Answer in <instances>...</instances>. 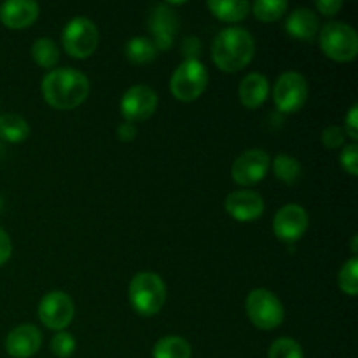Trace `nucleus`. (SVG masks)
Here are the masks:
<instances>
[{"label": "nucleus", "mask_w": 358, "mask_h": 358, "mask_svg": "<svg viewBox=\"0 0 358 358\" xmlns=\"http://www.w3.org/2000/svg\"><path fill=\"white\" fill-rule=\"evenodd\" d=\"M42 96L56 110H72L90 96V79L72 66L52 69L42 79Z\"/></svg>", "instance_id": "f257e3e1"}, {"label": "nucleus", "mask_w": 358, "mask_h": 358, "mask_svg": "<svg viewBox=\"0 0 358 358\" xmlns=\"http://www.w3.org/2000/svg\"><path fill=\"white\" fill-rule=\"evenodd\" d=\"M255 55V41L248 30L241 27L224 28L212 44L213 63L222 72L234 73L243 70Z\"/></svg>", "instance_id": "f03ea898"}, {"label": "nucleus", "mask_w": 358, "mask_h": 358, "mask_svg": "<svg viewBox=\"0 0 358 358\" xmlns=\"http://www.w3.org/2000/svg\"><path fill=\"white\" fill-rule=\"evenodd\" d=\"M129 304L142 317H154L166 303V285L159 275L150 271L136 273L129 282Z\"/></svg>", "instance_id": "7ed1b4c3"}, {"label": "nucleus", "mask_w": 358, "mask_h": 358, "mask_svg": "<svg viewBox=\"0 0 358 358\" xmlns=\"http://www.w3.org/2000/svg\"><path fill=\"white\" fill-rule=\"evenodd\" d=\"M320 48L324 55L334 62H353L358 55V34L350 24L331 21L320 28Z\"/></svg>", "instance_id": "20e7f679"}, {"label": "nucleus", "mask_w": 358, "mask_h": 358, "mask_svg": "<svg viewBox=\"0 0 358 358\" xmlns=\"http://www.w3.org/2000/svg\"><path fill=\"white\" fill-rule=\"evenodd\" d=\"M208 84V70L199 59H184L175 69L170 79V91L178 101H194L205 93Z\"/></svg>", "instance_id": "39448f33"}, {"label": "nucleus", "mask_w": 358, "mask_h": 358, "mask_svg": "<svg viewBox=\"0 0 358 358\" xmlns=\"http://www.w3.org/2000/svg\"><path fill=\"white\" fill-rule=\"evenodd\" d=\"M245 311L252 324L261 331H275L285 318L282 301L268 289L252 290L245 301Z\"/></svg>", "instance_id": "423d86ee"}, {"label": "nucleus", "mask_w": 358, "mask_h": 358, "mask_svg": "<svg viewBox=\"0 0 358 358\" xmlns=\"http://www.w3.org/2000/svg\"><path fill=\"white\" fill-rule=\"evenodd\" d=\"M100 34L96 24L87 17H73L66 23L62 34V44L65 52L76 59H86L96 51Z\"/></svg>", "instance_id": "0eeeda50"}, {"label": "nucleus", "mask_w": 358, "mask_h": 358, "mask_svg": "<svg viewBox=\"0 0 358 358\" xmlns=\"http://www.w3.org/2000/svg\"><path fill=\"white\" fill-rule=\"evenodd\" d=\"M273 100H275L276 108L283 114L299 112L308 100L306 77L294 70L282 73L273 90Z\"/></svg>", "instance_id": "6e6552de"}, {"label": "nucleus", "mask_w": 358, "mask_h": 358, "mask_svg": "<svg viewBox=\"0 0 358 358\" xmlns=\"http://www.w3.org/2000/svg\"><path fill=\"white\" fill-rule=\"evenodd\" d=\"M38 320L45 325L48 329L56 332L65 331L72 322L76 308H73V301L69 294L62 292V290H52V292L45 294L41 299L37 308Z\"/></svg>", "instance_id": "1a4fd4ad"}, {"label": "nucleus", "mask_w": 358, "mask_h": 358, "mask_svg": "<svg viewBox=\"0 0 358 358\" xmlns=\"http://www.w3.org/2000/svg\"><path fill=\"white\" fill-rule=\"evenodd\" d=\"M269 166H271V157L266 150L248 149L234 159L231 177L241 187H252L268 175Z\"/></svg>", "instance_id": "9d476101"}, {"label": "nucleus", "mask_w": 358, "mask_h": 358, "mask_svg": "<svg viewBox=\"0 0 358 358\" xmlns=\"http://www.w3.org/2000/svg\"><path fill=\"white\" fill-rule=\"evenodd\" d=\"M157 108V94L145 84H135L121 98V114L126 122H142Z\"/></svg>", "instance_id": "9b49d317"}, {"label": "nucleus", "mask_w": 358, "mask_h": 358, "mask_svg": "<svg viewBox=\"0 0 358 358\" xmlns=\"http://www.w3.org/2000/svg\"><path fill=\"white\" fill-rule=\"evenodd\" d=\"M308 224H310V217L306 210L301 205L290 203L276 212L273 219V231L280 241L292 245L304 236Z\"/></svg>", "instance_id": "f8f14e48"}, {"label": "nucleus", "mask_w": 358, "mask_h": 358, "mask_svg": "<svg viewBox=\"0 0 358 358\" xmlns=\"http://www.w3.org/2000/svg\"><path fill=\"white\" fill-rule=\"evenodd\" d=\"M149 28L152 31V42L157 51L159 49L168 51L173 45V38L178 28V17L175 16L170 6L159 3V6L154 7L152 14H150Z\"/></svg>", "instance_id": "ddd939ff"}, {"label": "nucleus", "mask_w": 358, "mask_h": 358, "mask_svg": "<svg viewBox=\"0 0 358 358\" xmlns=\"http://www.w3.org/2000/svg\"><path fill=\"white\" fill-rule=\"evenodd\" d=\"M226 212L238 222H252L264 213V199L254 191H234L226 198Z\"/></svg>", "instance_id": "4468645a"}, {"label": "nucleus", "mask_w": 358, "mask_h": 358, "mask_svg": "<svg viewBox=\"0 0 358 358\" xmlns=\"http://www.w3.org/2000/svg\"><path fill=\"white\" fill-rule=\"evenodd\" d=\"M42 332L35 325H17L7 334L6 352L13 358H30L41 350Z\"/></svg>", "instance_id": "2eb2a0df"}, {"label": "nucleus", "mask_w": 358, "mask_h": 358, "mask_svg": "<svg viewBox=\"0 0 358 358\" xmlns=\"http://www.w3.org/2000/svg\"><path fill=\"white\" fill-rule=\"evenodd\" d=\"M38 17V3L34 0H7L0 6V21L10 30H23Z\"/></svg>", "instance_id": "dca6fc26"}, {"label": "nucleus", "mask_w": 358, "mask_h": 358, "mask_svg": "<svg viewBox=\"0 0 358 358\" xmlns=\"http://www.w3.org/2000/svg\"><path fill=\"white\" fill-rule=\"evenodd\" d=\"M285 30L294 38L313 41L318 31H320V21H318V16L311 9L299 7V9H294L289 14L285 21Z\"/></svg>", "instance_id": "f3484780"}, {"label": "nucleus", "mask_w": 358, "mask_h": 358, "mask_svg": "<svg viewBox=\"0 0 358 358\" xmlns=\"http://www.w3.org/2000/svg\"><path fill=\"white\" fill-rule=\"evenodd\" d=\"M240 101L243 107L247 108H257L261 107L266 101V98L269 96V80L268 77L262 76L259 72L248 73L247 77H243L240 84Z\"/></svg>", "instance_id": "a211bd4d"}, {"label": "nucleus", "mask_w": 358, "mask_h": 358, "mask_svg": "<svg viewBox=\"0 0 358 358\" xmlns=\"http://www.w3.org/2000/svg\"><path fill=\"white\" fill-rule=\"evenodd\" d=\"M208 9L215 17L226 23L243 21L250 13V3L247 0H210Z\"/></svg>", "instance_id": "6ab92c4d"}, {"label": "nucleus", "mask_w": 358, "mask_h": 358, "mask_svg": "<svg viewBox=\"0 0 358 358\" xmlns=\"http://www.w3.org/2000/svg\"><path fill=\"white\" fill-rule=\"evenodd\" d=\"M30 135V126L27 119L20 114H2L0 115V138L9 143H21Z\"/></svg>", "instance_id": "aec40b11"}, {"label": "nucleus", "mask_w": 358, "mask_h": 358, "mask_svg": "<svg viewBox=\"0 0 358 358\" xmlns=\"http://www.w3.org/2000/svg\"><path fill=\"white\" fill-rule=\"evenodd\" d=\"M154 358H191L192 348L187 339L180 336H164L154 345Z\"/></svg>", "instance_id": "412c9836"}, {"label": "nucleus", "mask_w": 358, "mask_h": 358, "mask_svg": "<svg viewBox=\"0 0 358 358\" xmlns=\"http://www.w3.org/2000/svg\"><path fill=\"white\" fill-rule=\"evenodd\" d=\"M126 56L131 63L136 65H145L156 59L157 49L154 45L152 38L149 37H133L126 44Z\"/></svg>", "instance_id": "4be33fe9"}, {"label": "nucleus", "mask_w": 358, "mask_h": 358, "mask_svg": "<svg viewBox=\"0 0 358 358\" xmlns=\"http://www.w3.org/2000/svg\"><path fill=\"white\" fill-rule=\"evenodd\" d=\"M31 58L42 69H55L59 62V49L55 41L48 37H41L31 45Z\"/></svg>", "instance_id": "5701e85b"}, {"label": "nucleus", "mask_w": 358, "mask_h": 358, "mask_svg": "<svg viewBox=\"0 0 358 358\" xmlns=\"http://www.w3.org/2000/svg\"><path fill=\"white\" fill-rule=\"evenodd\" d=\"M273 171L276 178L287 185L296 184L297 178L301 177V163L294 156L285 152H280L273 161Z\"/></svg>", "instance_id": "b1692460"}, {"label": "nucleus", "mask_w": 358, "mask_h": 358, "mask_svg": "<svg viewBox=\"0 0 358 358\" xmlns=\"http://www.w3.org/2000/svg\"><path fill=\"white\" fill-rule=\"evenodd\" d=\"M287 9H289V3L285 0H255L252 6L254 16L264 23L280 20L287 13Z\"/></svg>", "instance_id": "393cba45"}, {"label": "nucleus", "mask_w": 358, "mask_h": 358, "mask_svg": "<svg viewBox=\"0 0 358 358\" xmlns=\"http://www.w3.org/2000/svg\"><path fill=\"white\" fill-rule=\"evenodd\" d=\"M339 289L350 297H355L358 294V259L352 257L343 264L341 271L338 275Z\"/></svg>", "instance_id": "a878e982"}, {"label": "nucleus", "mask_w": 358, "mask_h": 358, "mask_svg": "<svg viewBox=\"0 0 358 358\" xmlns=\"http://www.w3.org/2000/svg\"><path fill=\"white\" fill-rule=\"evenodd\" d=\"M268 358H304L303 346L292 338H280L269 346Z\"/></svg>", "instance_id": "bb28decb"}, {"label": "nucleus", "mask_w": 358, "mask_h": 358, "mask_svg": "<svg viewBox=\"0 0 358 358\" xmlns=\"http://www.w3.org/2000/svg\"><path fill=\"white\" fill-rule=\"evenodd\" d=\"M51 352L58 358H69L76 352V339L70 332L62 331L56 332L55 338L51 339Z\"/></svg>", "instance_id": "cd10ccee"}, {"label": "nucleus", "mask_w": 358, "mask_h": 358, "mask_svg": "<svg viewBox=\"0 0 358 358\" xmlns=\"http://www.w3.org/2000/svg\"><path fill=\"white\" fill-rule=\"evenodd\" d=\"M339 163H341L343 170L350 173L352 177L358 175V145L355 142L348 143L343 147L341 154H339Z\"/></svg>", "instance_id": "c85d7f7f"}, {"label": "nucleus", "mask_w": 358, "mask_h": 358, "mask_svg": "<svg viewBox=\"0 0 358 358\" xmlns=\"http://www.w3.org/2000/svg\"><path fill=\"white\" fill-rule=\"evenodd\" d=\"M345 129L341 126H327L322 133V143L327 149H338V147L345 145Z\"/></svg>", "instance_id": "c756f323"}, {"label": "nucleus", "mask_w": 358, "mask_h": 358, "mask_svg": "<svg viewBox=\"0 0 358 358\" xmlns=\"http://www.w3.org/2000/svg\"><path fill=\"white\" fill-rule=\"evenodd\" d=\"M345 135L355 142L358 140V105H353L348 110V115L345 117Z\"/></svg>", "instance_id": "7c9ffc66"}, {"label": "nucleus", "mask_w": 358, "mask_h": 358, "mask_svg": "<svg viewBox=\"0 0 358 358\" xmlns=\"http://www.w3.org/2000/svg\"><path fill=\"white\" fill-rule=\"evenodd\" d=\"M10 254H13V241H10L9 234L0 227V266L9 261Z\"/></svg>", "instance_id": "2f4dec72"}, {"label": "nucleus", "mask_w": 358, "mask_h": 358, "mask_svg": "<svg viewBox=\"0 0 358 358\" xmlns=\"http://www.w3.org/2000/svg\"><path fill=\"white\" fill-rule=\"evenodd\" d=\"M315 6L322 16H334L343 7V2H339V0H318V2H315Z\"/></svg>", "instance_id": "473e14b6"}, {"label": "nucleus", "mask_w": 358, "mask_h": 358, "mask_svg": "<svg viewBox=\"0 0 358 358\" xmlns=\"http://www.w3.org/2000/svg\"><path fill=\"white\" fill-rule=\"evenodd\" d=\"M136 135H138V129L131 122H124V124H121L117 128V138L121 142H133L136 138Z\"/></svg>", "instance_id": "72a5a7b5"}, {"label": "nucleus", "mask_w": 358, "mask_h": 358, "mask_svg": "<svg viewBox=\"0 0 358 358\" xmlns=\"http://www.w3.org/2000/svg\"><path fill=\"white\" fill-rule=\"evenodd\" d=\"M182 52H184L185 59H198L199 38H196V37L185 38L184 45H182Z\"/></svg>", "instance_id": "f704fd0d"}, {"label": "nucleus", "mask_w": 358, "mask_h": 358, "mask_svg": "<svg viewBox=\"0 0 358 358\" xmlns=\"http://www.w3.org/2000/svg\"><path fill=\"white\" fill-rule=\"evenodd\" d=\"M357 243H358V236L355 234V236L352 238V252H353V254H357Z\"/></svg>", "instance_id": "c9c22d12"}, {"label": "nucleus", "mask_w": 358, "mask_h": 358, "mask_svg": "<svg viewBox=\"0 0 358 358\" xmlns=\"http://www.w3.org/2000/svg\"><path fill=\"white\" fill-rule=\"evenodd\" d=\"M2 205H3V203H2V198H0V210H2Z\"/></svg>", "instance_id": "e433bc0d"}]
</instances>
